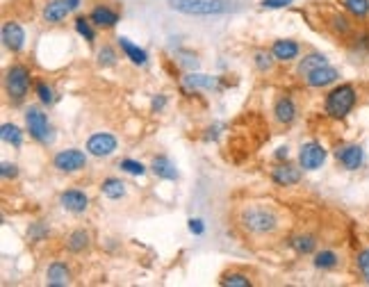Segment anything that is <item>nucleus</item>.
<instances>
[{
    "instance_id": "1",
    "label": "nucleus",
    "mask_w": 369,
    "mask_h": 287,
    "mask_svg": "<svg viewBox=\"0 0 369 287\" xmlns=\"http://www.w3.org/2000/svg\"><path fill=\"white\" fill-rule=\"evenodd\" d=\"M235 224L251 239H274L287 228L285 210L267 198H251L235 210Z\"/></svg>"
},
{
    "instance_id": "2",
    "label": "nucleus",
    "mask_w": 369,
    "mask_h": 287,
    "mask_svg": "<svg viewBox=\"0 0 369 287\" xmlns=\"http://www.w3.org/2000/svg\"><path fill=\"white\" fill-rule=\"evenodd\" d=\"M356 105H358V92L349 82L335 85L326 94V98H324V112H326V117H331L333 121H344L353 112Z\"/></svg>"
},
{
    "instance_id": "3",
    "label": "nucleus",
    "mask_w": 369,
    "mask_h": 287,
    "mask_svg": "<svg viewBox=\"0 0 369 287\" xmlns=\"http://www.w3.org/2000/svg\"><path fill=\"white\" fill-rule=\"evenodd\" d=\"M169 9L187 16H221L235 12L233 0H167Z\"/></svg>"
},
{
    "instance_id": "4",
    "label": "nucleus",
    "mask_w": 369,
    "mask_h": 287,
    "mask_svg": "<svg viewBox=\"0 0 369 287\" xmlns=\"http://www.w3.org/2000/svg\"><path fill=\"white\" fill-rule=\"evenodd\" d=\"M30 85H32V73L26 64L16 62L5 71V94L14 105H21L26 101Z\"/></svg>"
},
{
    "instance_id": "5",
    "label": "nucleus",
    "mask_w": 369,
    "mask_h": 287,
    "mask_svg": "<svg viewBox=\"0 0 369 287\" xmlns=\"http://www.w3.org/2000/svg\"><path fill=\"white\" fill-rule=\"evenodd\" d=\"M53 167L60 173H78L87 167V153L78 148H64L57 151L55 158H53Z\"/></svg>"
},
{
    "instance_id": "6",
    "label": "nucleus",
    "mask_w": 369,
    "mask_h": 287,
    "mask_svg": "<svg viewBox=\"0 0 369 287\" xmlns=\"http://www.w3.org/2000/svg\"><path fill=\"white\" fill-rule=\"evenodd\" d=\"M326 158H329V153H326V148H324L319 141H306V144H301V148H299V164H301V169L317 171V169L324 167Z\"/></svg>"
},
{
    "instance_id": "7",
    "label": "nucleus",
    "mask_w": 369,
    "mask_h": 287,
    "mask_svg": "<svg viewBox=\"0 0 369 287\" xmlns=\"http://www.w3.org/2000/svg\"><path fill=\"white\" fill-rule=\"evenodd\" d=\"M26 128L30 132V137L35 141H39V144H46L50 139L48 117L43 114L39 107H28L26 109Z\"/></svg>"
},
{
    "instance_id": "8",
    "label": "nucleus",
    "mask_w": 369,
    "mask_h": 287,
    "mask_svg": "<svg viewBox=\"0 0 369 287\" xmlns=\"http://www.w3.org/2000/svg\"><path fill=\"white\" fill-rule=\"evenodd\" d=\"M335 160H338L342 169L358 171V169H363V164H365V148L360 144H344V146L335 151Z\"/></svg>"
},
{
    "instance_id": "9",
    "label": "nucleus",
    "mask_w": 369,
    "mask_h": 287,
    "mask_svg": "<svg viewBox=\"0 0 369 287\" xmlns=\"http://www.w3.org/2000/svg\"><path fill=\"white\" fill-rule=\"evenodd\" d=\"M119 146V139L110 132H94V135L87 139V153L94 158H110Z\"/></svg>"
},
{
    "instance_id": "10",
    "label": "nucleus",
    "mask_w": 369,
    "mask_h": 287,
    "mask_svg": "<svg viewBox=\"0 0 369 287\" xmlns=\"http://www.w3.org/2000/svg\"><path fill=\"white\" fill-rule=\"evenodd\" d=\"M60 205L71 215H84L87 210H89V196H87L82 190L71 187V190H64L60 194Z\"/></svg>"
},
{
    "instance_id": "11",
    "label": "nucleus",
    "mask_w": 369,
    "mask_h": 287,
    "mask_svg": "<svg viewBox=\"0 0 369 287\" xmlns=\"http://www.w3.org/2000/svg\"><path fill=\"white\" fill-rule=\"evenodd\" d=\"M271 114H274V121L278 126H292L297 121V103L294 98L290 96H278L276 103H274V109H271Z\"/></svg>"
},
{
    "instance_id": "12",
    "label": "nucleus",
    "mask_w": 369,
    "mask_h": 287,
    "mask_svg": "<svg viewBox=\"0 0 369 287\" xmlns=\"http://www.w3.org/2000/svg\"><path fill=\"white\" fill-rule=\"evenodd\" d=\"M3 46L7 50H12V53H21L26 48V30L21 28L16 21H5V26H3Z\"/></svg>"
},
{
    "instance_id": "13",
    "label": "nucleus",
    "mask_w": 369,
    "mask_h": 287,
    "mask_svg": "<svg viewBox=\"0 0 369 287\" xmlns=\"http://www.w3.org/2000/svg\"><path fill=\"white\" fill-rule=\"evenodd\" d=\"M303 80H306V85L312 87V90H326V87H331L340 80V71L335 69V66L326 64V66H321V69L312 71L310 75H306Z\"/></svg>"
},
{
    "instance_id": "14",
    "label": "nucleus",
    "mask_w": 369,
    "mask_h": 287,
    "mask_svg": "<svg viewBox=\"0 0 369 287\" xmlns=\"http://www.w3.org/2000/svg\"><path fill=\"white\" fill-rule=\"evenodd\" d=\"M303 178V173L299 167H294V164H278V167L271 169V180H274V185L278 187H294L299 185Z\"/></svg>"
},
{
    "instance_id": "15",
    "label": "nucleus",
    "mask_w": 369,
    "mask_h": 287,
    "mask_svg": "<svg viewBox=\"0 0 369 287\" xmlns=\"http://www.w3.org/2000/svg\"><path fill=\"white\" fill-rule=\"evenodd\" d=\"M71 281H73L71 267L64 260H55V262L48 264V269H46V283L50 287H67V285H71Z\"/></svg>"
},
{
    "instance_id": "16",
    "label": "nucleus",
    "mask_w": 369,
    "mask_h": 287,
    "mask_svg": "<svg viewBox=\"0 0 369 287\" xmlns=\"http://www.w3.org/2000/svg\"><path fill=\"white\" fill-rule=\"evenodd\" d=\"M271 55L276 62H294L301 55V46L294 39H276L271 43Z\"/></svg>"
},
{
    "instance_id": "17",
    "label": "nucleus",
    "mask_w": 369,
    "mask_h": 287,
    "mask_svg": "<svg viewBox=\"0 0 369 287\" xmlns=\"http://www.w3.org/2000/svg\"><path fill=\"white\" fill-rule=\"evenodd\" d=\"M73 12L71 5H69V0H48L46 5H43V21L50 26H55V23H62L64 18H67L69 14Z\"/></svg>"
},
{
    "instance_id": "18",
    "label": "nucleus",
    "mask_w": 369,
    "mask_h": 287,
    "mask_svg": "<svg viewBox=\"0 0 369 287\" xmlns=\"http://www.w3.org/2000/svg\"><path fill=\"white\" fill-rule=\"evenodd\" d=\"M89 21L99 30H112L119 23V12L107 5H96L89 14Z\"/></svg>"
},
{
    "instance_id": "19",
    "label": "nucleus",
    "mask_w": 369,
    "mask_h": 287,
    "mask_svg": "<svg viewBox=\"0 0 369 287\" xmlns=\"http://www.w3.org/2000/svg\"><path fill=\"white\" fill-rule=\"evenodd\" d=\"M290 249L297 253V256H312L319 247V237L312 233H297L290 237Z\"/></svg>"
},
{
    "instance_id": "20",
    "label": "nucleus",
    "mask_w": 369,
    "mask_h": 287,
    "mask_svg": "<svg viewBox=\"0 0 369 287\" xmlns=\"http://www.w3.org/2000/svg\"><path fill=\"white\" fill-rule=\"evenodd\" d=\"M340 264H342L340 253L333 249H321V251L312 253V267L319 271H333V269H338Z\"/></svg>"
},
{
    "instance_id": "21",
    "label": "nucleus",
    "mask_w": 369,
    "mask_h": 287,
    "mask_svg": "<svg viewBox=\"0 0 369 287\" xmlns=\"http://www.w3.org/2000/svg\"><path fill=\"white\" fill-rule=\"evenodd\" d=\"M67 251L73 253V256H80V253L84 251H89L92 247V235H89V230H84V228H75L71 230V233L67 235Z\"/></svg>"
},
{
    "instance_id": "22",
    "label": "nucleus",
    "mask_w": 369,
    "mask_h": 287,
    "mask_svg": "<svg viewBox=\"0 0 369 287\" xmlns=\"http://www.w3.org/2000/svg\"><path fill=\"white\" fill-rule=\"evenodd\" d=\"M326 64H329V58L324 53H308V55H303V60H299L297 73L301 78H306V75H310L312 71H317Z\"/></svg>"
},
{
    "instance_id": "23",
    "label": "nucleus",
    "mask_w": 369,
    "mask_h": 287,
    "mask_svg": "<svg viewBox=\"0 0 369 287\" xmlns=\"http://www.w3.org/2000/svg\"><path fill=\"white\" fill-rule=\"evenodd\" d=\"M116 43H119V48L123 50V55L126 58L133 62L135 66H144L146 62H148V55H146V50L144 48H139L137 43H133L128 37H119L116 39Z\"/></svg>"
},
{
    "instance_id": "24",
    "label": "nucleus",
    "mask_w": 369,
    "mask_h": 287,
    "mask_svg": "<svg viewBox=\"0 0 369 287\" xmlns=\"http://www.w3.org/2000/svg\"><path fill=\"white\" fill-rule=\"evenodd\" d=\"M150 171H153L158 178H162V180H176L178 178L176 164H173L167 156L153 158V162H150Z\"/></svg>"
},
{
    "instance_id": "25",
    "label": "nucleus",
    "mask_w": 369,
    "mask_h": 287,
    "mask_svg": "<svg viewBox=\"0 0 369 287\" xmlns=\"http://www.w3.org/2000/svg\"><path fill=\"white\" fill-rule=\"evenodd\" d=\"M126 183L121 180V178H105L103 183H101V194L105 196V198H110V201H119V198H123L126 196Z\"/></svg>"
},
{
    "instance_id": "26",
    "label": "nucleus",
    "mask_w": 369,
    "mask_h": 287,
    "mask_svg": "<svg viewBox=\"0 0 369 287\" xmlns=\"http://www.w3.org/2000/svg\"><path fill=\"white\" fill-rule=\"evenodd\" d=\"M0 137H3V141L9 144V146L18 148L21 144H23V130H21L16 124H3V128H0Z\"/></svg>"
},
{
    "instance_id": "27",
    "label": "nucleus",
    "mask_w": 369,
    "mask_h": 287,
    "mask_svg": "<svg viewBox=\"0 0 369 287\" xmlns=\"http://www.w3.org/2000/svg\"><path fill=\"white\" fill-rule=\"evenodd\" d=\"M219 283L224 287H251L253 285V281L248 278L246 274H242V271H228V274L221 276Z\"/></svg>"
},
{
    "instance_id": "28",
    "label": "nucleus",
    "mask_w": 369,
    "mask_h": 287,
    "mask_svg": "<svg viewBox=\"0 0 369 287\" xmlns=\"http://www.w3.org/2000/svg\"><path fill=\"white\" fill-rule=\"evenodd\" d=\"M116 60H119V55L110 43H105V46H101L99 53H96V64H99L101 69H110V66L116 64Z\"/></svg>"
},
{
    "instance_id": "29",
    "label": "nucleus",
    "mask_w": 369,
    "mask_h": 287,
    "mask_svg": "<svg viewBox=\"0 0 369 287\" xmlns=\"http://www.w3.org/2000/svg\"><path fill=\"white\" fill-rule=\"evenodd\" d=\"M342 5L353 18H367L369 16V0H342Z\"/></svg>"
},
{
    "instance_id": "30",
    "label": "nucleus",
    "mask_w": 369,
    "mask_h": 287,
    "mask_svg": "<svg viewBox=\"0 0 369 287\" xmlns=\"http://www.w3.org/2000/svg\"><path fill=\"white\" fill-rule=\"evenodd\" d=\"M331 28H333L335 35H340V37H349L353 32V23L344 14H333L331 16Z\"/></svg>"
},
{
    "instance_id": "31",
    "label": "nucleus",
    "mask_w": 369,
    "mask_h": 287,
    "mask_svg": "<svg viewBox=\"0 0 369 287\" xmlns=\"http://www.w3.org/2000/svg\"><path fill=\"white\" fill-rule=\"evenodd\" d=\"M184 85L192 87V90H197V87H203V90H212V87L216 85V80L210 78V75H203V73H187V75H184Z\"/></svg>"
},
{
    "instance_id": "32",
    "label": "nucleus",
    "mask_w": 369,
    "mask_h": 287,
    "mask_svg": "<svg viewBox=\"0 0 369 287\" xmlns=\"http://www.w3.org/2000/svg\"><path fill=\"white\" fill-rule=\"evenodd\" d=\"M75 32H78V35L87 41V43H94L96 41V32H94V23H92V21L89 18H84V16H78V18H75Z\"/></svg>"
},
{
    "instance_id": "33",
    "label": "nucleus",
    "mask_w": 369,
    "mask_h": 287,
    "mask_svg": "<svg viewBox=\"0 0 369 287\" xmlns=\"http://www.w3.org/2000/svg\"><path fill=\"white\" fill-rule=\"evenodd\" d=\"M274 55L271 53H265V50H258L255 55H253V64H255V69L258 71H263V73H267V71H271L274 69Z\"/></svg>"
},
{
    "instance_id": "34",
    "label": "nucleus",
    "mask_w": 369,
    "mask_h": 287,
    "mask_svg": "<svg viewBox=\"0 0 369 287\" xmlns=\"http://www.w3.org/2000/svg\"><path fill=\"white\" fill-rule=\"evenodd\" d=\"M356 269L360 271L363 283L369 285V249L358 251V256H356Z\"/></svg>"
},
{
    "instance_id": "35",
    "label": "nucleus",
    "mask_w": 369,
    "mask_h": 287,
    "mask_svg": "<svg viewBox=\"0 0 369 287\" xmlns=\"http://www.w3.org/2000/svg\"><path fill=\"white\" fill-rule=\"evenodd\" d=\"M48 235H50V228H48L46 224H41V222L30 224V228H28V237H30V242H43Z\"/></svg>"
},
{
    "instance_id": "36",
    "label": "nucleus",
    "mask_w": 369,
    "mask_h": 287,
    "mask_svg": "<svg viewBox=\"0 0 369 287\" xmlns=\"http://www.w3.org/2000/svg\"><path fill=\"white\" fill-rule=\"evenodd\" d=\"M35 94L37 98L43 103V105H50V103H55V92H53V87L46 85V82H37L35 87Z\"/></svg>"
},
{
    "instance_id": "37",
    "label": "nucleus",
    "mask_w": 369,
    "mask_h": 287,
    "mask_svg": "<svg viewBox=\"0 0 369 287\" xmlns=\"http://www.w3.org/2000/svg\"><path fill=\"white\" fill-rule=\"evenodd\" d=\"M119 169H123V171L130 173V175H144V173H146V167H144L142 162L130 160V158H126V160L119 162Z\"/></svg>"
},
{
    "instance_id": "38",
    "label": "nucleus",
    "mask_w": 369,
    "mask_h": 287,
    "mask_svg": "<svg viewBox=\"0 0 369 287\" xmlns=\"http://www.w3.org/2000/svg\"><path fill=\"white\" fill-rule=\"evenodd\" d=\"M0 175H3L5 180H9V178L14 180L16 175H18V167H16L14 162H3V164H0Z\"/></svg>"
},
{
    "instance_id": "39",
    "label": "nucleus",
    "mask_w": 369,
    "mask_h": 287,
    "mask_svg": "<svg viewBox=\"0 0 369 287\" xmlns=\"http://www.w3.org/2000/svg\"><path fill=\"white\" fill-rule=\"evenodd\" d=\"M294 0H263L260 7L263 9H283V7H290Z\"/></svg>"
},
{
    "instance_id": "40",
    "label": "nucleus",
    "mask_w": 369,
    "mask_h": 287,
    "mask_svg": "<svg viewBox=\"0 0 369 287\" xmlns=\"http://www.w3.org/2000/svg\"><path fill=\"white\" fill-rule=\"evenodd\" d=\"M165 105H167V96L165 94H158V96H153V101H150V109H153V112H162Z\"/></svg>"
},
{
    "instance_id": "41",
    "label": "nucleus",
    "mask_w": 369,
    "mask_h": 287,
    "mask_svg": "<svg viewBox=\"0 0 369 287\" xmlns=\"http://www.w3.org/2000/svg\"><path fill=\"white\" fill-rule=\"evenodd\" d=\"M189 233L192 235H203L205 233V224L201 219H189Z\"/></svg>"
},
{
    "instance_id": "42",
    "label": "nucleus",
    "mask_w": 369,
    "mask_h": 287,
    "mask_svg": "<svg viewBox=\"0 0 369 287\" xmlns=\"http://www.w3.org/2000/svg\"><path fill=\"white\" fill-rule=\"evenodd\" d=\"M287 156H290V148L287 146H280L276 151V160H287Z\"/></svg>"
},
{
    "instance_id": "43",
    "label": "nucleus",
    "mask_w": 369,
    "mask_h": 287,
    "mask_svg": "<svg viewBox=\"0 0 369 287\" xmlns=\"http://www.w3.org/2000/svg\"><path fill=\"white\" fill-rule=\"evenodd\" d=\"M69 5H71V9H78L80 7V0H69Z\"/></svg>"
}]
</instances>
